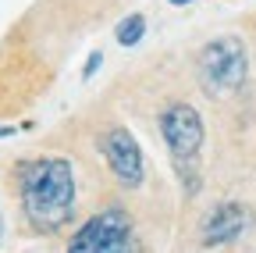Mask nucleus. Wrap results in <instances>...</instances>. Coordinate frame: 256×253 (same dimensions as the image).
I'll list each match as a JSON object with an SVG mask.
<instances>
[{
    "label": "nucleus",
    "instance_id": "f257e3e1",
    "mask_svg": "<svg viewBox=\"0 0 256 253\" xmlns=\"http://www.w3.org/2000/svg\"><path fill=\"white\" fill-rule=\"evenodd\" d=\"M18 200L32 228L54 232L75 210V171L68 157H32L14 168Z\"/></svg>",
    "mask_w": 256,
    "mask_h": 253
},
{
    "label": "nucleus",
    "instance_id": "f03ea898",
    "mask_svg": "<svg viewBox=\"0 0 256 253\" xmlns=\"http://www.w3.org/2000/svg\"><path fill=\"white\" fill-rule=\"evenodd\" d=\"M64 253H142V242L132 228V217L121 207H107L92 214L72 235Z\"/></svg>",
    "mask_w": 256,
    "mask_h": 253
},
{
    "label": "nucleus",
    "instance_id": "7ed1b4c3",
    "mask_svg": "<svg viewBox=\"0 0 256 253\" xmlns=\"http://www.w3.org/2000/svg\"><path fill=\"white\" fill-rule=\"evenodd\" d=\"M249 57L238 36H217L200 50V79L210 93H235L246 86Z\"/></svg>",
    "mask_w": 256,
    "mask_h": 253
},
{
    "label": "nucleus",
    "instance_id": "20e7f679",
    "mask_svg": "<svg viewBox=\"0 0 256 253\" xmlns=\"http://www.w3.org/2000/svg\"><path fill=\"white\" fill-rule=\"evenodd\" d=\"M160 136H164L174 164L185 171L192 161L200 157L203 150V139H206V125H203V114L185 104V100H174L160 111Z\"/></svg>",
    "mask_w": 256,
    "mask_h": 253
},
{
    "label": "nucleus",
    "instance_id": "39448f33",
    "mask_svg": "<svg viewBox=\"0 0 256 253\" xmlns=\"http://www.w3.org/2000/svg\"><path fill=\"white\" fill-rule=\"evenodd\" d=\"M100 153L107 168L114 171V178L124 189H139L146 178V161H142V150L136 143V136L124 129V125H110V129L100 136Z\"/></svg>",
    "mask_w": 256,
    "mask_h": 253
},
{
    "label": "nucleus",
    "instance_id": "423d86ee",
    "mask_svg": "<svg viewBox=\"0 0 256 253\" xmlns=\"http://www.w3.org/2000/svg\"><path fill=\"white\" fill-rule=\"evenodd\" d=\"M249 228V210L242 203H217L203 221V246H228Z\"/></svg>",
    "mask_w": 256,
    "mask_h": 253
},
{
    "label": "nucleus",
    "instance_id": "0eeeda50",
    "mask_svg": "<svg viewBox=\"0 0 256 253\" xmlns=\"http://www.w3.org/2000/svg\"><path fill=\"white\" fill-rule=\"evenodd\" d=\"M146 36V15H124L121 22H118V29H114V40L121 43V47H136L139 40Z\"/></svg>",
    "mask_w": 256,
    "mask_h": 253
},
{
    "label": "nucleus",
    "instance_id": "6e6552de",
    "mask_svg": "<svg viewBox=\"0 0 256 253\" xmlns=\"http://www.w3.org/2000/svg\"><path fill=\"white\" fill-rule=\"evenodd\" d=\"M100 65H104V54H100V50H92V54L86 57V68H82V75H86V79H92L96 72H100Z\"/></svg>",
    "mask_w": 256,
    "mask_h": 253
},
{
    "label": "nucleus",
    "instance_id": "1a4fd4ad",
    "mask_svg": "<svg viewBox=\"0 0 256 253\" xmlns=\"http://www.w3.org/2000/svg\"><path fill=\"white\" fill-rule=\"evenodd\" d=\"M18 129H11V125H0V139H11Z\"/></svg>",
    "mask_w": 256,
    "mask_h": 253
},
{
    "label": "nucleus",
    "instance_id": "9d476101",
    "mask_svg": "<svg viewBox=\"0 0 256 253\" xmlns=\"http://www.w3.org/2000/svg\"><path fill=\"white\" fill-rule=\"evenodd\" d=\"M171 4H174V8H185V4H192V0H171Z\"/></svg>",
    "mask_w": 256,
    "mask_h": 253
},
{
    "label": "nucleus",
    "instance_id": "9b49d317",
    "mask_svg": "<svg viewBox=\"0 0 256 253\" xmlns=\"http://www.w3.org/2000/svg\"><path fill=\"white\" fill-rule=\"evenodd\" d=\"M0 239H4V221H0Z\"/></svg>",
    "mask_w": 256,
    "mask_h": 253
}]
</instances>
